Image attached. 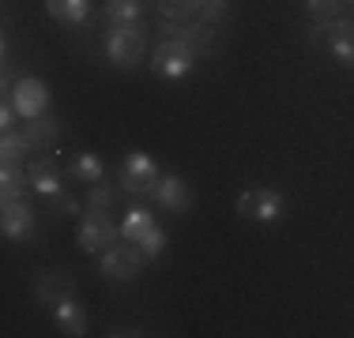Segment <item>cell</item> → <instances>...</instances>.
Masks as SVG:
<instances>
[{"mask_svg": "<svg viewBox=\"0 0 354 338\" xmlns=\"http://www.w3.org/2000/svg\"><path fill=\"white\" fill-rule=\"evenodd\" d=\"M147 199L155 203V207L170 210V215H185V210L192 207V188L177 173H162V177H158V184L151 188Z\"/></svg>", "mask_w": 354, "mask_h": 338, "instance_id": "cell-11", "label": "cell"}, {"mask_svg": "<svg viewBox=\"0 0 354 338\" xmlns=\"http://www.w3.org/2000/svg\"><path fill=\"white\" fill-rule=\"evenodd\" d=\"M124 335H143L140 327H117V331H109V338H124Z\"/></svg>", "mask_w": 354, "mask_h": 338, "instance_id": "cell-29", "label": "cell"}, {"mask_svg": "<svg viewBox=\"0 0 354 338\" xmlns=\"http://www.w3.org/2000/svg\"><path fill=\"white\" fill-rule=\"evenodd\" d=\"M27 173H30V184H35L38 196L53 199L57 192H64V181H61V169H57L53 155H41V158H30L27 162Z\"/></svg>", "mask_w": 354, "mask_h": 338, "instance_id": "cell-12", "label": "cell"}, {"mask_svg": "<svg viewBox=\"0 0 354 338\" xmlns=\"http://www.w3.org/2000/svg\"><path fill=\"white\" fill-rule=\"evenodd\" d=\"M46 12L61 27H83L91 19V0H46Z\"/></svg>", "mask_w": 354, "mask_h": 338, "instance_id": "cell-17", "label": "cell"}, {"mask_svg": "<svg viewBox=\"0 0 354 338\" xmlns=\"http://www.w3.org/2000/svg\"><path fill=\"white\" fill-rule=\"evenodd\" d=\"M30 155H35V143H30L27 132L23 128L4 132V139H0V162L4 166H27Z\"/></svg>", "mask_w": 354, "mask_h": 338, "instance_id": "cell-16", "label": "cell"}, {"mask_svg": "<svg viewBox=\"0 0 354 338\" xmlns=\"http://www.w3.org/2000/svg\"><path fill=\"white\" fill-rule=\"evenodd\" d=\"M8 98H12L15 113L23 117V121H35L49 109V87L38 79V75H19L15 79V87L8 90Z\"/></svg>", "mask_w": 354, "mask_h": 338, "instance_id": "cell-7", "label": "cell"}, {"mask_svg": "<svg viewBox=\"0 0 354 338\" xmlns=\"http://www.w3.org/2000/svg\"><path fill=\"white\" fill-rule=\"evenodd\" d=\"M162 30H166V38H177L185 46H192L200 61L215 53V27H207L200 15L196 19H185V23H162Z\"/></svg>", "mask_w": 354, "mask_h": 338, "instance_id": "cell-9", "label": "cell"}, {"mask_svg": "<svg viewBox=\"0 0 354 338\" xmlns=\"http://www.w3.org/2000/svg\"><path fill=\"white\" fill-rule=\"evenodd\" d=\"M354 0H306V12L313 23H324V19H343L351 15Z\"/></svg>", "mask_w": 354, "mask_h": 338, "instance_id": "cell-24", "label": "cell"}, {"mask_svg": "<svg viewBox=\"0 0 354 338\" xmlns=\"http://www.w3.org/2000/svg\"><path fill=\"white\" fill-rule=\"evenodd\" d=\"M151 226H155V210H147V203H143V199H132L129 203V215H124V222H121V237L140 241Z\"/></svg>", "mask_w": 354, "mask_h": 338, "instance_id": "cell-19", "label": "cell"}, {"mask_svg": "<svg viewBox=\"0 0 354 338\" xmlns=\"http://www.w3.org/2000/svg\"><path fill=\"white\" fill-rule=\"evenodd\" d=\"M158 177H162V169L151 155H143V150H132V155H124L121 169H117V184H121V192L129 199H147L151 188L158 184Z\"/></svg>", "mask_w": 354, "mask_h": 338, "instance_id": "cell-3", "label": "cell"}, {"mask_svg": "<svg viewBox=\"0 0 354 338\" xmlns=\"http://www.w3.org/2000/svg\"><path fill=\"white\" fill-rule=\"evenodd\" d=\"M15 117H19V113H15L12 98L4 95V106H0V128H4V132H12V128H15Z\"/></svg>", "mask_w": 354, "mask_h": 338, "instance_id": "cell-28", "label": "cell"}, {"mask_svg": "<svg viewBox=\"0 0 354 338\" xmlns=\"http://www.w3.org/2000/svg\"><path fill=\"white\" fill-rule=\"evenodd\" d=\"M117 241H121V226L109 215L87 210V215L80 218V226H75V248H80L83 256H102V252L113 248Z\"/></svg>", "mask_w": 354, "mask_h": 338, "instance_id": "cell-5", "label": "cell"}, {"mask_svg": "<svg viewBox=\"0 0 354 338\" xmlns=\"http://www.w3.org/2000/svg\"><path fill=\"white\" fill-rule=\"evenodd\" d=\"M158 19L162 23H185L200 15V0H158Z\"/></svg>", "mask_w": 354, "mask_h": 338, "instance_id": "cell-23", "label": "cell"}, {"mask_svg": "<svg viewBox=\"0 0 354 338\" xmlns=\"http://www.w3.org/2000/svg\"><path fill=\"white\" fill-rule=\"evenodd\" d=\"M121 184H106V181H98V184H91L87 188V196H83V203H87V210H95V215H109V210L121 203Z\"/></svg>", "mask_w": 354, "mask_h": 338, "instance_id": "cell-21", "label": "cell"}, {"mask_svg": "<svg viewBox=\"0 0 354 338\" xmlns=\"http://www.w3.org/2000/svg\"><path fill=\"white\" fill-rule=\"evenodd\" d=\"M109 27H129V23L143 19V0H106L102 4Z\"/></svg>", "mask_w": 354, "mask_h": 338, "instance_id": "cell-22", "label": "cell"}, {"mask_svg": "<svg viewBox=\"0 0 354 338\" xmlns=\"http://www.w3.org/2000/svg\"><path fill=\"white\" fill-rule=\"evenodd\" d=\"M226 15H230V0H200V19L207 23V27H223Z\"/></svg>", "mask_w": 354, "mask_h": 338, "instance_id": "cell-26", "label": "cell"}, {"mask_svg": "<svg viewBox=\"0 0 354 338\" xmlns=\"http://www.w3.org/2000/svg\"><path fill=\"white\" fill-rule=\"evenodd\" d=\"M283 210H286V199L275 188H252V207H249L245 218H252V222H260V226H272L283 218Z\"/></svg>", "mask_w": 354, "mask_h": 338, "instance_id": "cell-13", "label": "cell"}, {"mask_svg": "<svg viewBox=\"0 0 354 338\" xmlns=\"http://www.w3.org/2000/svg\"><path fill=\"white\" fill-rule=\"evenodd\" d=\"M0 233L8 241H30L38 233V215L30 207V199H8L0 207Z\"/></svg>", "mask_w": 354, "mask_h": 338, "instance_id": "cell-8", "label": "cell"}, {"mask_svg": "<svg viewBox=\"0 0 354 338\" xmlns=\"http://www.w3.org/2000/svg\"><path fill=\"white\" fill-rule=\"evenodd\" d=\"M53 324H57V331H61V335L80 338V335H87L91 319H87V312H83V304L72 297V301H64V304H57V308H53Z\"/></svg>", "mask_w": 354, "mask_h": 338, "instance_id": "cell-15", "label": "cell"}, {"mask_svg": "<svg viewBox=\"0 0 354 338\" xmlns=\"http://www.w3.org/2000/svg\"><path fill=\"white\" fill-rule=\"evenodd\" d=\"M102 49L113 68H136L147 53V30L140 23H129V27H106L102 34Z\"/></svg>", "mask_w": 354, "mask_h": 338, "instance_id": "cell-2", "label": "cell"}, {"mask_svg": "<svg viewBox=\"0 0 354 338\" xmlns=\"http://www.w3.org/2000/svg\"><path fill=\"white\" fill-rule=\"evenodd\" d=\"M23 132L30 135V143H35V150H53L57 143H61V135H64L61 121H57V117H49V113L35 117V121H23Z\"/></svg>", "mask_w": 354, "mask_h": 338, "instance_id": "cell-14", "label": "cell"}, {"mask_svg": "<svg viewBox=\"0 0 354 338\" xmlns=\"http://www.w3.org/2000/svg\"><path fill=\"white\" fill-rule=\"evenodd\" d=\"M49 203H53V210H57V215H64V218H75V215H83V210H87V203L75 196V192H68V188L57 192Z\"/></svg>", "mask_w": 354, "mask_h": 338, "instance_id": "cell-27", "label": "cell"}, {"mask_svg": "<svg viewBox=\"0 0 354 338\" xmlns=\"http://www.w3.org/2000/svg\"><path fill=\"white\" fill-rule=\"evenodd\" d=\"M68 177H72V181H83L91 188V184L106 181V162L98 155H91V150H83L80 158H72V162H68Z\"/></svg>", "mask_w": 354, "mask_h": 338, "instance_id": "cell-20", "label": "cell"}, {"mask_svg": "<svg viewBox=\"0 0 354 338\" xmlns=\"http://www.w3.org/2000/svg\"><path fill=\"white\" fill-rule=\"evenodd\" d=\"M30 192H35V184H30L27 166H4V169H0V203L27 199Z\"/></svg>", "mask_w": 354, "mask_h": 338, "instance_id": "cell-18", "label": "cell"}, {"mask_svg": "<svg viewBox=\"0 0 354 338\" xmlns=\"http://www.w3.org/2000/svg\"><path fill=\"white\" fill-rule=\"evenodd\" d=\"M143 264H147V256H143V248L136 241H129V237H121L113 248H106L98 256V270H102V278H109V282H132V278H140Z\"/></svg>", "mask_w": 354, "mask_h": 338, "instance_id": "cell-4", "label": "cell"}, {"mask_svg": "<svg viewBox=\"0 0 354 338\" xmlns=\"http://www.w3.org/2000/svg\"><path fill=\"white\" fill-rule=\"evenodd\" d=\"M140 248H143V256H147V264H151V259H158V256H162V252H166V230H162V226H151V230L147 233H143L140 237Z\"/></svg>", "mask_w": 354, "mask_h": 338, "instance_id": "cell-25", "label": "cell"}, {"mask_svg": "<svg viewBox=\"0 0 354 338\" xmlns=\"http://www.w3.org/2000/svg\"><path fill=\"white\" fill-rule=\"evenodd\" d=\"M35 297H38L41 308L53 312L57 304L75 297V278L68 275V270H61V267L46 270V275H38V282H35Z\"/></svg>", "mask_w": 354, "mask_h": 338, "instance_id": "cell-10", "label": "cell"}, {"mask_svg": "<svg viewBox=\"0 0 354 338\" xmlns=\"http://www.w3.org/2000/svg\"><path fill=\"white\" fill-rule=\"evenodd\" d=\"M196 49L192 46H185V41H177V38H162L155 49H151V72L155 75H162V79H185V75L196 68Z\"/></svg>", "mask_w": 354, "mask_h": 338, "instance_id": "cell-6", "label": "cell"}, {"mask_svg": "<svg viewBox=\"0 0 354 338\" xmlns=\"http://www.w3.org/2000/svg\"><path fill=\"white\" fill-rule=\"evenodd\" d=\"M309 46H324L343 68H354V19H324V23H309Z\"/></svg>", "mask_w": 354, "mask_h": 338, "instance_id": "cell-1", "label": "cell"}]
</instances>
